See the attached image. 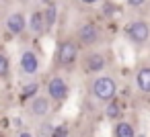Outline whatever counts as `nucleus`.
<instances>
[{
	"mask_svg": "<svg viewBox=\"0 0 150 137\" xmlns=\"http://www.w3.org/2000/svg\"><path fill=\"white\" fill-rule=\"evenodd\" d=\"M70 37L78 43L80 49L88 51V49H97V47L103 45V41H105V31H103V27H101L97 21H80V23L74 27V31H72Z\"/></svg>",
	"mask_w": 150,
	"mask_h": 137,
	"instance_id": "nucleus-1",
	"label": "nucleus"
},
{
	"mask_svg": "<svg viewBox=\"0 0 150 137\" xmlns=\"http://www.w3.org/2000/svg\"><path fill=\"white\" fill-rule=\"evenodd\" d=\"M86 92L88 96L99 102V104H107L109 100L117 98L119 94V82L109 76V74H101V76H95V78H88L86 82Z\"/></svg>",
	"mask_w": 150,
	"mask_h": 137,
	"instance_id": "nucleus-2",
	"label": "nucleus"
},
{
	"mask_svg": "<svg viewBox=\"0 0 150 137\" xmlns=\"http://www.w3.org/2000/svg\"><path fill=\"white\" fill-rule=\"evenodd\" d=\"M82 49L78 47V43L72 37H62L56 43V51H54V66L58 70H72L78 62H80Z\"/></svg>",
	"mask_w": 150,
	"mask_h": 137,
	"instance_id": "nucleus-3",
	"label": "nucleus"
},
{
	"mask_svg": "<svg viewBox=\"0 0 150 137\" xmlns=\"http://www.w3.org/2000/svg\"><path fill=\"white\" fill-rule=\"evenodd\" d=\"M80 70L86 78H95V76H101V74H107L109 70V53L107 49L103 47H97V49H88L80 55Z\"/></svg>",
	"mask_w": 150,
	"mask_h": 137,
	"instance_id": "nucleus-4",
	"label": "nucleus"
},
{
	"mask_svg": "<svg viewBox=\"0 0 150 137\" xmlns=\"http://www.w3.org/2000/svg\"><path fill=\"white\" fill-rule=\"evenodd\" d=\"M123 37L134 47H146L150 43V23L146 19H129L123 25Z\"/></svg>",
	"mask_w": 150,
	"mask_h": 137,
	"instance_id": "nucleus-5",
	"label": "nucleus"
},
{
	"mask_svg": "<svg viewBox=\"0 0 150 137\" xmlns=\"http://www.w3.org/2000/svg\"><path fill=\"white\" fill-rule=\"evenodd\" d=\"M43 94L52 100V104H64L70 98V84L62 74H52L43 84Z\"/></svg>",
	"mask_w": 150,
	"mask_h": 137,
	"instance_id": "nucleus-6",
	"label": "nucleus"
},
{
	"mask_svg": "<svg viewBox=\"0 0 150 137\" xmlns=\"http://www.w3.org/2000/svg\"><path fill=\"white\" fill-rule=\"evenodd\" d=\"M39 70H41V57H39L37 49L33 45H25L19 51V74L33 80V78H37Z\"/></svg>",
	"mask_w": 150,
	"mask_h": 137,
	"instance_id": "nucleus-7",
	"label": "nucleus"
},
{
	"mask_svg": "<svg viewBox=\"0 0 150 137\" xmlns=\"http://www.w3.org/2000/svg\"><path fill=\"white\" fill-rule=\"evenodd\" d=\"M52 110H54V104H52V100L45 94H37L35 98H31L29 102H25L27 117L33 119V121H37V123L43 121V119H47L52 115Z\"/></svg>",
	"mask_w": 150,
	"mask_h": 137,
	"instance_id": "nucleus-8",
	"label": "nucleus"
},
{
	"mask_svg": "<svg viewBox=\"0 0 150 137\" xmlns=\"http://www.w3.org/2000/svg\"><path fill=\"white\" fill-rule=\"evenodd\" d=\"M4 29L11 37H21L23 33H27V15L23 10L8 13L4 19Z\"/></svg>",
	"mask_w": 150,
	"mask_h": 137,
	"instance_id": "nucleus-9",
	"label": "nucleus"
},
{
	"mask_svg": "<svg viewBox=\"0 0 150 137\" xmlns=\"http://www.w3.org/2000/svg\"><path fill=\"white\" fill-rule=\"evenodd\" d=\"M27 31L31 37H43L47 31H45V21H43V10H41V4L33 6L27 15Z\"/></svg>",
	"mask_w": 150,
	"mask_h": 137,
	"instance_id": "nucleus-10",
	"label": "nucleus"
},
{
	"mask_svg": "<svg viewBox=\"0 0 150 137\" xmlns=\"http://www.w3.org/2000/svg\"><path fill=\"white\" fill-rule=\"evenodd\" d=\"M134 86L140 94H150V62H144L136 68L134 74Z\"/></svg>",
	"mask_w": 150,
	"mask_h": 137,
	"instance_id": "nucleus-11",
	"label": "nucleus"
},
{
	"mask_svg": "<svg viewBox=\"0 0 150 137\" xmlns=\"http://www.w3.org/2000/svg\"><path fill=\"white\" fill-rule=\"evenodd\" d=\"M41 10H43L45 31H47V33H52V31H54V27L58 25V19H60V8H58V2H56V0H52L50 4L41 6Z\"/></svg>",
	"mask_w": 150,
	"mask_h": 137,
	"instance_id": "nucleus-12",
	"label": "nucleus"
},
{
	"mask_svg": "<svg viewBox=\"0 0 150 137\" xmlns=\"http://www.w3.org/2000/svg\"><path fill=\"white\" fill-rule=\"evenodd\" d=\"M111 135H113V137H138V131H136V125H134L132 121L119 119L117 123H113Z\"/></svg>",
	"mask_w": 150,
	"mask_h": 137,
	"instance_id": "nucleus-13",
	"label": "nucleus"
},
{
	"mask_svg": "<svg viewBox=\"0 0 150 137\" xmlns=\"http://www.w3.org/2000/svg\"><path fill=\"white\" fill-rule=\"evenodd\" d=\"M103 117L111 123H117L119 119H123V106H121L119 98H113L107 104H103Z\"/></svg>",
	"mask_w": 150,
	"mask_h": 137,
	"instance_id": "nucleus-14",
	"label": "nucleus"
},
{
	"mask_svg": "<svg viewBox=\"0 0 150 137\" xmlns=\"http://www.w3.org/2000/svg\"><path fill=\"white\" fill-rule=\"evenodd\" d=\"M39 90H41L39 80H37V78L29 80V82H27V84L21 88V98H23V102H29V100H31V98H35L37 94H41Z\"/></svg>",
	"mask_w": 150,
	"mask_h": 137,
	"instance_id": "nucleus-15",
	"label": "nucleus"
},
{
	"mask_svg": "<svg viewBox=\"0 0 150 137\" xmlns=\"http://www.w3.org/2000/svg\"><path fill=\"white\" fill-rule=\"evenodd\" d=\"M54 131H56V125H54L50 119H43V121L37 123L33 135H35V137H54Z\"/></svg>",
	"mask_w": 150,
	"mask_h": 137,
	"instance_id": "nucleus-16",
	"label": "nucleus"
},
{
	"mask_svg": "<svg viewBox=\"0 0 150 137\" xmlns=\"http://www.w3.org/2000/svg\"><path fill=\"white\" fill-rule=\"evenodd\" d=\"M11 76V57L6 51H0V80H6Z\"/></svg>",
	"mask_w": 150,
	"mask_h": 137,
	"instance_id": "nucleus-17",
	"label": "nucleus"
},
{
	"mask_svg": "<svg viewBox=\"0 0 150 137\" xmlns=\"http://www.w3.org/2000/svg\"><path fill=\"white\" fill-rule=\"evenodd\" d=\"M74 2L80 8H97V6H103L105 0H74Z\"/></svg>",
	"mask_w": 150,
	"mask_h": 137,
	"instance_id": "nucleus-18",
	"label": "nucleus"
},
{
	"mask_svg": "<svg viewBox=\"0 0 150 137\" xmlns=\"http://www.w3.org/2000/svg\"><path fill=\"white\" fill-rule=\"evenodd\" d=\"M146 4H148V0H125V6L129 10H142V8H146Z\"/></svg>",
	"mask_w": 150,
	"mask_h": 137,
	"instance_id": "nucleus-19",
	"label": "nucleus"
},
{
	"mask_svg": "<svg viewBox=\"0 0 150 137\" xmlns=\"http://www.w3.org/2000/svg\"><path fill=\"white\" fill-rule=\"evenodd\" d=\"M54 137H68V125H66V123H62V125H56Z\"/></svg>",
	"mask_w": 150,
	"mask_h": 137,
	"instance_id": "nucleus-20",
	"label": "nucleus"
},
{
	"mask_svg": "<svg viewBox=\"0 0 150 137\" xmlns=\"http://www.w3.org/2000/svg\"><path fill=\"white\" fill-rule=\"evenodd\" d=\"M17 137H35L31 129H19L17 131Z\"/></svg>",
	"mask_w": 150,
	"mask_h": 137,
	"instance_id": "nucleus-21",
	"label": "nucleus"
},
{
	"mask_svg": "<svg viewBox=\"0 0 150 137\" xmlns=\"http://www.w3.org/2000/svg\"><path fill=\"white\" fill-rule=\"evenodd\" d=\"M15 2H19V4H27L29 0H15Z\"/></svg>",
	"mask_w": 150,
	"mask_h": 137,
	"instance_id": "nucleus-22",
	"label": "nucleus"
}]
</instances>
